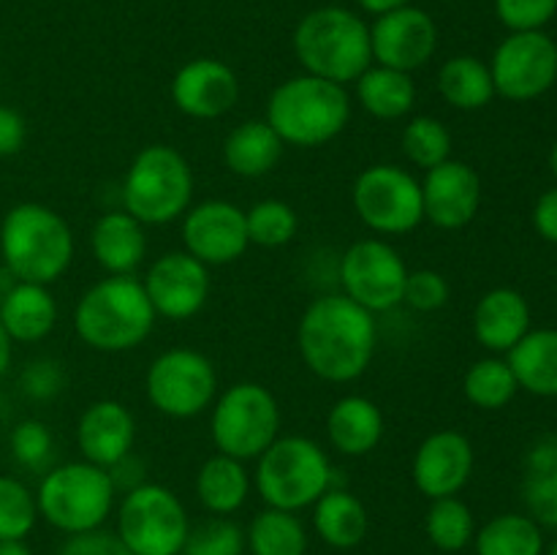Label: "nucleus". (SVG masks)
<instances>
[{"mask_svg":"<svg viewBox=\"0 0 557 555\" xmlns=\"http://www.w3.org/2000/svg\"><path fill=\"white\" fill-rule=\"evenodd\" d=\"M547 555H557V539L553 542V547H549V553Z\"/></svg>","mask_w":557,"mask_h":555,"instance_id":"53","label":"nucleus"},{"mask_svg":"<svg viewBox=\"0 0 557 555\" xmlns=\"http://www.w3.org/2000/svg\"><path fill=\"white\" fill-rule=\"evenodd\" d=\"M22 386L30 397L36 400H47V397H54L60 390H63V370L58 368V362L52 359H41V362H33L30 368L22 375Z\"/></svg>","mask_w":557,"mask_h":555,"instance_id":"45","label":"nucleus"},{"mask_svg":"<svg viewBox=\"0 0 557 555\" xmlns=\"http://www.w3.org/2000/svg\"><path fill=\"white\" fill-rule=\"evenodd\" d=\"M332 466L321 446L302 435L275 439L259 455L256 484L272 509L294 511L315 504L332 488Z\"/></svg>","mask_w":557,"mask_h":555,"instance_id":"6","label":"nucleus"},{"mask_svg":"<svg viewBox=\"0 0 557 555\" xmlns=\"http://www.w3.org/2000/svg\"><path fill=\"white\" fill-rule=\"evenodd\" d=\"M0 250L22 283L58 281L74 256V237L63 218L44 205H16L0 226Z\"/></svg>","mask_w":557,"mask_h":555,"instance_id":"3","label":"nucleus"},{"mask_svg":"<svg viewBox=\"0 0 557 555\" xmlns=\"http://www.w3.org/2000/svg\"><path fill=\"white\" fill-rule=\"evenodd\" d=\"M245 226H248L250 243L277 248V245H286L297 234V212L286 201L267 199L245 212Z\"/></svg>","mask_w":557,"mask_h":555,"instance_id":"37","label":"nucleus"},{"mask_svg":"<svg viewBox=\"0 0 557 555\" xmlns=\"http://www.w3.org/2000/svg\"><path fill=\"white\" fill-rule=\"evenodd\" d=\"M473 471L471 441L455 430H441L424 439L413 460V482L428 498H449L466 488Z\"/></svg>","mask_w":557,"mask_h":555,"instance_id":"19","label":"nucleus"},{"mask_svg":"<svg viewBox=\"0 0 557 555\" xmlns=\"http://www.w3.org/2000/svg\"><path fill=\"white\" fill-rule=\"evenodd\" d=\"M156 313L166 319H188L210 294L207 267L190 254H166L150 267L145 281Z\"/></svg>","mask_w":557,"mask_h":555,"instance_id":"17","label":"nucleus"},{"mask_svg":"<svg viewBox=\"0 0 557 555\" xmlns=\"http://www.w3.org/2000/svg\"><path fill=\"white\" fill-rule=\"evenodd\" d=\"M533 223L544 239L557 243V185L539 199L536 210H533Z\"/></svg>","mask_w":557,"mask_h":555,"instance_id":"47","label":"nucleus"},{"mask_svg":"<svg viewBox=\"0 0 557 555\" xmlns=\"http://www.w3.org/2000/svg\"><path fill=\"white\" fill-rule=\"evenodd\" d=\"M283 152L281 136L272 131L267 120H248L228 134L223 158L232 172L243 177H261L277 163Z\"/></svg>","mask_w":557,"mask_h":555,"instance_id":"28","label":"nucleus"},{"mask_svg":"<svg viewBox=\"0 0 557 555\" xmlns=\"http://www.w3.org/2000/svg\"><path fill=\"white\" fill-rule=\"evenodd\" d=\"M509 368L522 390L539 397H557V330L525 332L509 348Z\"/></svg>","mask_w":557,"mask_h":555,"instance_id":"26","label":"nucleus"},{"mask_svg":"<svg viewBox=\"0 0 557 555\" xmlns=\"http://www.w3.org/2000/svg\"><path fill=\"white\" fill-rule=\"evenodd\" d=\"M243 547L245 536L239 526L228 520H207L188 531L183 555H239Z\"/></svg>","mask_w":557,"mask_h":555,"instance_id":"40","label":"nucleus"},{"mask_svg":"<svg viewBox=\"0 0 557 555\" xmlns=\"http://www.w3.org/2000/svg\"><path fill=\"white\" fill-rule=\"evenodd\" d=\"M156 308L145 292V283L128 275L107 278L79 299L74 326L87 346L98 351L136 348L152 330Z\"/></svg>","mask_w":557,"mask_h":555,"instance_id":"4","label":"nucleus"},{"mask_svg":"<svg viewBox=\"0 0 557 555\" xmlns=\"http://www.w3.org/2000/svg\"><path fill=\"white\" fill-rule=\"evenodd\" d=\"M357 96L362 107L375 118L397 120L411 112L413 101H417V87L406 71L379 65V69H368L359 76Z\"/></svg>","mask_w":557,"mask_h":555,"instance_id":"30","label":"nucleus"},{"mask_svg":"<svg viewBox=\"0 0 557 555\" xmlns=\"http://www.w3.org/2000/svg\"><path fill=\"white\" fill-rule=\"evenodd\" d=\"M326 430H330L332 446L337 452L348 457H359L375 449V444L381 441L384 417H381L379 406L373 400L351 395L335 403V408L330 411Z\"/></svg>","mask_w":557,"mask_h":555,"instance_id":"25","label":"nucleus"},{"mask_svg":"<svg viewBox=\"0 0 557 555\" xmlns=\"http://www.w3.org/2000/svg\"><path fill=\"white\" fill-rule=\"evenodd\" d=\"M438 90L457 109H482L495 96L493 74L482 60L471 54H460L441 65Z\"/></svg>","mask_w":557,"mask_h":555,"instance_id":"31","label":"nucleus"},{"mask_svg":"<svg viewBox=\"0 0 557 555\" xmlns=\"http://www.w3.org/2000/svg\"><path fill=\"white\" fill-rule=\"evenodd\" d=\"M11 452L27 468H41L52 455V433L38 419L20 422L11 433Z\"/></svg>","mask_w":557,"mask_h":555,"instance_id":"42","label":"nucleus"},{"mask_svg":"<svg viewBox=\"0 0 557 555\" xmlns=\"http://www.w3.org/2000/svg\"><path fill=\"white\" fill-rule=\"evenodd\" d=\"M438 44V30L430 14L413 5L386 11L370 27V49L381 65L411 74L428 63Z\"/></svg>","mask_w":557,"mask_h":555,"instance_id":"15","label":"nucleus"},{"mask_svg":"<svg viewBox=\"0 0 557 555\" xmlns=\"http://www.w3.org/2000/svg\"><path fill=\"white\" fill-rule=\"evenodd\" d=\"M549 166H553V174H555V180H557V141H555V147H553V156H549Z\"/></svg>","mask_w":557,"mask_h":555,"instance_id":"52","label":"nucleus"},{"mask_svg":"<svg viewBox=\"0 0 557 555\" xmlns=\"http://www.w3.org/2000/svg\"><path fill=\"white\" fill-rule=\"evenodd\" d=\"M58 319V305L41 283H16L0 303V324L11 341L33 343L49 335Z\"/></svg>","mask_w":557,"mask_h":555,"instance_id":"23","label":"nucleus"},{"mask_svg":"<svg viewBox=\"0 0 557 555\" xmlns=\"http://www.w3.org/2000/svg\"><path fill=\"white\" fill-rule=\"evenodd\" d=\"M92 254L103 270L128 275L147 254L145 229L128 212H109L92 229Z\"/></svg>","mask_w":557,"mask_h":555,"instance_id":"24","label":"nucleus"},{"mask_svg":"<svg viewBox=\"0 0 557 555\" xmlns=\"http://www.w3.org/2000/svg\"><path fill=\"white\" fill-rule=\"evenodd\" d=\"M134 417L117 400H98L82 414L76 441L87 462L101 468H112L123 460L134 446Z\"/></svg>","mask_w":557,"mask_h":555,"instance_id":"21","label":"nucleus"},{"mask_svg":"<svg viewBox=\"0 0 557 555\" xmlns=\"http://www.w3.org/2000/svg\"><path fill=\"white\" fill-rule=\"evenodd\" d=\"M313 520L321 539L341 550L362 542L364 531H368V511H364L362 501L341 488H330L315 501Z\"/></svg>","mask_w":557,"mask_h":555,"instance_id":"29","label":"nucleus"},{"mask_svg":"<svg viewBox=\"0 0 557 555\" xmlns=\"http://www.w3.org/2000/svg\"><path fill=\"white\" fill-rule=\"evenodd\" d=\"M25 145V120L20 112L0 107V156H14Z\"/></svg>","mask_w":557,"mask_h":555,"instance_id":"46","label":"nucleus"},{"mask_svg":"<svg viewBox=\"0 0 557 555\" xmlns=\"http://www.w3.org/2000/svg\"><path fill=\"white\" fill-rule=\"evenodd\" d=\"M428 533L435 547L457 553L473 536L471 509L462 501H457L455 495H449V498H435V504L428 511Z\"/></svg>","mask_w":557,"mask_h":555,"instance_id":"36","label":"nucleus"},{"mask_svg":"<svg viewBox=\"0 0 557 555\" xmlns=\"http://www.w3.org/2000/svg\"><path fill=\"white\" fill-rule=\"evenodd\" d=\"M141 473H145V468H141L139 460H134V457H131V452L123 457V460H117L112 468H109V479H112L114 490L123 488V490H128V493L134 488H139V484H145L141 482Z\"/></svg>","mask_w":557,"mask_h":555,"instance_id":"48","label":"nucleus"},{"mask_svg":"<svg viewBox=\"0 0 557 555\" xmlns=\"http://www.w3.org/2000/svg\"><path fill=\"white\" fill-rule=\"evenodd\" d=\"M359 5H362L364 11H370V14H386V11H395V9H403V5H408V0H359Z\"/></svg>","mask_w":557,"mask_h":555,"instance_id":"49","label":"nucleus"},{"mask_svg":"<svg viewBox=\"0 0 557 555\" xmlns=\"http://www.w3.org/2000/svg\"><path fill=\"white\" fill-rule=\"evenodd\" d=\"M462 390H466V397L473 406L493 411V408H504L517 395L520 384H517L509 362H504V359H482L466 373Z\"/></svg>","mask_w":557,"mask_h":555,"instance_id":"35","label":"nucleus"},{"mask_svg":"<svg viewBox=\"0 0 557 555\" xmlns=\"http://www.w3.org/2000/svg\"><path fill=\"white\" fill-rule=\"evenodd\" d=\"M183 239L201 264H228L248 248L245 212L228 201H205L185 215Z\"/></svg>","mask_w":557,"mask_h":555,"instance_id":"16","label":"nucleus"},{"mask_svg":"<svg viewBox=\"0 0 557 555\" xmlns=\"http://www.w3.org/2000/svg\"><path fill=\"white\" fill-rule=\"evenodd\" d=\"M194 194V177L177 150L145 147L134 158L123 185L125 212L139 223H169L183 215Z\"/></svg>","mask_w":557,"mask_h":555,"instance_id":"7","label":"nucleus"},{"mask_svg":"<svg viewBox=\"0 0 557 555\" xmlns=\"http://www.w3.org/2000/svg\"><path fill=\"white\" fill-rule=\"evenodd\" d=\"M218 375L210 359L190 348L161 354L147 370V395L169 417H196L212 403Z\"/></svg>","mask_w":557,"mask_h":555,"instance_id":"12","label":"nucleus"},{"mask_svg":"<svg viewBox=\"0 0 557 555\" xmlns=\"http://www.w3.org/2000/svg\"><path fill=\"white\" fill-rule=\"evenodd\" d=\"M482 199L479 174L462 161H444L428 169L422 183L424 215L441 229H462L473 221Z\"/></svg>","mask_w":557,"mask_h":555,"instance_id":"18","label":"nucleus"},{"mask_svg":"<svg viewBox=\"0 0 557 555\" xmlns=\"http://www.w3.org/2000/svg\"><path fill=\"white\" fill-rule=\"evenodd\" d=\"M351 103L343 85L321 76H294L283 82L270 98L267 123L281 141L297 147H315L335 139L348 123Z\"/></svg>","mask_w":557,"mask_h":555,"instance_id":"5","label":"nucleus"},{"mask_svg":"<svg viewBox=\"0 0 557 555\" xmlns=\"http://www.w3.org/2000/svg\"><path fill=\"white\" fill-rule=\"evenodd\" d=\"M522 495L533 520L557 528V433L539 439L528 452Z\"/></svg>","mask_w":557,"mask_h":555,"instance_id":"27","label":"nucleus"},{"mask_svg":"<svg viewBox=\"0 0 557 555\" xmlns=\"http://www.w3.org/2000/svg\"><path fill=\"white\" fill-rule=\"evenodd\" d=\"M531 326V310L525 297L515 288H493L479 299L473 310V332L490 351H509L525 337Z\"/></svg>","mask_w":557,"mask_h":555,"instance_id":"22","label":"nucleus"},{"mask_svg":"<svg viewBox=\"0 0 557 555\" xmlns=\"http://www.w3.org/2000/svg\"><path fill=\"white\" fill-rule=\"evenodd\" d=\"M196 493L201 504L215 515H228L239 509L248 495V473L243 462L228 455H215L201 466L199 479H196Z\"/></svg>","mask_w":557,"mask_h":555,"instance_id":"32","label":"nucleus"},{"mask_svg":"<svg viewBox=\"0 0 557 555\" xmlns=\"http://www.w3.org/2000/svg\"><path fill=\"white\" fill-rule=\"evenodd\" d=\"M281 428V411L270 390L261 384H234L218 400L212 411V441L221 455L234 460L259 457Z\"/></svg>","mask_w":557,"mask_h":555,"instance_id":"9","label":"nucleus"},{"mask_svg":"<svg viewBox=\"0 0 557 555\" xmlns=\"http://www.w3.org/2000/svg\"><path fill=\"white\" fill-rule=\"evenodd\" d=\"M114 501L109 471L92 462H65L52 468L38 488V509L54 528L85 533L107 520Z\"/></svg>","mask_w":557,"mask_h":555,"instance_id":"8","label":"nucleus"},{"mask_svg":"<svg viewBox=\"0 0 557 555\" xmlns=\"http://www.w3.org/2000/svg\"><path fill=\"white\" fill-rule=\"evenodd\" d=\"M174 103L190 118H221L237 103L239 85L234 71L221 60L199 58L177 71L172 85Z\"/></svg>","mask_w":557,"mask_h":555,"instance_id":"20","label":"nucleus"},{"mask_svg":"<svg viewBox=\"0 0 557 555\" xmlns=\"http://www.w3.org/2000/svg\"><path fill=\"white\" fill-rule=\"evenodd\" d=\"M375 348L373 313L343 294L310 303L299 321L305 365L326 381H354L364 373Z\"/></svg>","mask_w":557,"mask_h":555,"instance_id":"1","label":"nucleus"},{"mask_svg":"<svg viewBox=\"0 0 557 555\" xmlns=\"http://www.w3.org/2000/svg\"><path fill=\"white\" fill-rule=\"evenodd\" d=\"M403 299L417 310H438L444 308L446 299H449V283H446V278L441 275V272H411L406 281V294H403Z\"/></svg>","mask_w":557,"mask_h":555,"instance_id":"43","label":"nucleus"},{"mask_svg":"<svg viewBox=\"0 0 557 555\" xmlns=\"http://www.w3.org/2000/svg\"><path fill=\"white\" fill-rule=\"evenodd\" d=\"M403 150L417 166L433 169L449 161L451 134L435 118H413L403 134Z\"/></svg>","mask_w":557,"mask_h":555,"instance_id":"38","label":"nucleus"},{"mask_svg":"<svg viewBox=\"0 0 557 555\" xmlns=\"http://www.w3.org/2000/svg\"><path fill=\"white\" fill-rule=\"evenodd\" d=\"M250 547L256 555H305L308 536L292 511L267 509L250 526Z\"/></svg>","mask_w":557,"mask_h":555,"instance_id":"34","label":"nucleus"},{"mask_svg":"<svg viewBox=\"0 0 557 555\" xmlns=\"http://www.w3.org/2000/svg\"><path fill=\"white\" fill-rule=\"evenodd\" d=\"M120 533L134 555H180L188 539V517L172 490L139 484L120 506Z\"/></svg>","mask_w":557,"mask_h":555,"instance_id":"10","label":"nucleus"},{"mask_svg":"<svg viewBox=\"0 0 557 555\" xmlns=\"http://www.w3.org/2000/svg\"><path fill=\"white\" fill-rule=\"evenodd\" d=\"M0 555H30V550L22 544V539H3L0 542Z\"/></svg>","mask_w":557,"mask_h":555,"instance_id":"51","label":"nucleus"},{"mask_svg":"<svg viewBox=\"0 0 557 555\" xmlns=\"http://www.w3.org/2000/svg\"><path fill=\"white\" fill-rule=\"evenodd\" d=\"M294 52L299 63L321 79L357 82L370 69V27L354 11L324 5L305 16L294 33Z\"/></svg>","mask_w":557,"mask_h":555,"instance_id":"2","label":"nucleus"},{"mask_svg":"<svg viewBox=\"0 0 557 555\" xmlns=\"http://www.w3.org/2000/svg\"><path fill=\"white\" fill-rule=\"evenodd\" d=\"M500 22L509 30H542L557 11V0H495Z\"/></svg>","mask_w":557,"mask_h":555,"instance_id":"41","label":"nucleus"},{"mask_svg":"<svg viewBox=\"0 0 557 555\" xmlns=\"http://www.w3.org/2000/svg\"><path fill=\"white\" fill-rule=\"evenodd\" d=\"M479 555H542L544 536L533 517L500 515L490 520L476 536Z\"/></svg>","mask_w":557,"mask_h":555,"instance_id":"33","label":"nucleus"},{"mask_svg":"<svg viewBox=\"0 0 557 555\" xmlns=\"http://www.w3.org/2000/svg\"><path fill=\"white\" fill-rule=\"evenodd\" d=\"M341 281L346 297L373 313V310H389L403 303L408 270L392 245L381 239H362L343 256Z\"/></svg>","mask_w":557,"mask_h":555,"instance_id":"14","label":"nucleus"},{"mask_svg":"<svg viewBox=\"0 0 557 555\" xmlns=\"http://www.w3.org/2000/svg\"><path fill=\"white\" fill-rule=\"evenodd\" d=\"M495 92L509 101H531L544 96L557 79V47L542 30L511 33L495 49L493 65Z\"/></svg>","mask_w":557,"mask_h":555,"instance_id":"13","label":"nucleus"},{"mask_svg":"<svg viewBox=\"0 0 557 555\" xmlns=\"http://www.w3.org/2000/svg\"><path fill=\"white\" fill-rule=\"evenodd\" d=\"M58 555H134V553L125 547V542L117 536V533L92 528V531L74 533V536L60 547Z\"/></svg>","mask_w":557,"mask_h":555,"instance_id":"44","label":"nucleus"},{"mask_svg":"<svg viewBox=\"0 0 557 555\" xmlns=\"http://www.w3.org/2000/svg\"><path fill=\"white\" fill-rule=\"evenodd\" d=\"M36 498L25 484L11 477H0V542L27 536L36 522Z\"/></svg>","mask_w":557,"mask_h":555,"instance_id":"39","label":"nucleus"},{"mask_svg":"<svg viewBox=\"0 0 557 555\" xmlns=\"http://www.w3.org/2000/svg\"><path fill=\"white\" fill-rule=\"evenodd\" d=\"M354 207L375 232L406 234L424 218L422 185L400 166H370L354 185Z\"/></svg>","mask_w":557,"mask_h":555,"instance_id":"11","label":"nucleus"},{"mask_svg":"<svg viewBox=\"0 0 557 555\" xmlns=\"http://www.w3.org/2000/svg\"><path fill=\"white\" fill-rule=\"evenodd\" d=\"M9 362H11V337L9 332L3 330V324H0V379H3L5 370H9Z\"/></svg>","mask_w":557,"mask_h":555,"instance_id":"50","label":"nucleus"}]
</instances>
